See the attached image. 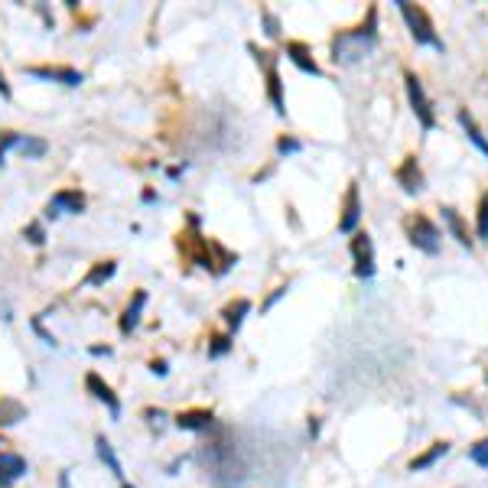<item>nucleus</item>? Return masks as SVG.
<instances>
[{
  "instance_id": "nucleus-1",
  "label": "nucleus",
  "mask_w": 488,
  "mask_h": 488,
  "mask_svg": "<svg viewBox=\"0 0 488 488\" xmlns=\"http://www.w3.org/2000/svg\"><path fill=\"white\" fill-rule=\"evenodd\" d=\"M378 10H368V26H361V30H351V33H339L336 40H332V59L339 65H355L361 62L365 55H372L374 43H378Z\"/></svg>"
},
{
  "instance_id": "nucleus-2",
  "label": "nucleus",
  "mask_w": 488,
  "mask_h": 488,
  "mask_svg": "<svg viewBox=\"0 0 488 488\" xmlns=\"http://www.w3.org/2000/svg\"><path fill=\"white\" fill-rule=\"evenodd\" d=\"M397 7H401L403 20H407V26H410V36L417 40V46H433L436 53H446V43L436 36L433 23H430V17H426L424 7H417V3H407V0H397Z\"/></svg>"
},
{
  "instance_id": "nucleus-3",
  "label": "nucleus",
  "mask_w": 488,
  "mask_h": 488,
  "mask_svg": "<svg viewBox=\"0 0 488 488\" xmlns=\"http://www.w3.org/2000/svg\"><path fill=\"white\" fill-rule=\"evenodd\" d=\"M403 82H407V98H410V107H414V114H417V121H420V128L433 130L436 128V114H433L430 98H426V92H424V82H420L414 72H403Z\"/></svg>"
},
{
  "instance_id": "nucleus-4",
  "label": "nucleus",
  "mask_w": 488,
  "mask_h": 488,
  "mask_svg": "<svg viewBox=\"0 0 488 488\" xmlns=\"http://www.w3.org/2000/svg\"><path fill=\"white\" fill-rule=\"evenodd\" d=\"M410 244L417 251H424V254H439L443 234H439V228L426 215H417V218H410Z\"/></svg>"
},
{
  "instance_id": "nucleus-5",
  "label": "nucleus",
  "mask_w": 488,
  "mask_h": 488,
  "mask_svg": "<svg viewBox=\"0 0 488 488\" xmlns=\"http://www.w3.org/2000/svg\"><path fill=\"white\" fill-rule=\"evenodd\" d=\"M351 257H355V277L358 280H372L374 277V244L368 232H355L351 238Z\"/></svg>"
},
{
  "instance_id": "nucleus-6",
  "label": "nucleus",
  "mask_w": 488,
  "mask_h": 488,
  "mask_svg": "<svg viewBox=\"0 0 488 488\" xmlns=\"http://www.w3.org/2000/svg\"><path fill=\"white\" fill-rule=\"evenodd\" d=\"M82 209H85V195H82V192H72V189H62L53 195L46 215H49V218H59V215H78Z\"/></svg>"
},
{
  "instance_id": "nucleus-7",
  "label": "nucleus",
  "mask_w": 488,
  "mask_h": 488,
  "mask_svg": "<svg viewBox=\"0 0 488 488\" xmlns=\"http://www.w3.org/2000/svg\"><path fill=\"white\" fill-rule=\"evenodd\" d=\"M26 472H30V466H26L23 456H17V453H0V488H10L13 482H20Z\"/></svg>"
},
{
  "instance_id": "nucleus-8",
  "label": "nucleus",
  "mask_w": 488,
  "mask_h": 488,
  "mask_svg": "<svg viewBox=\"0 0 488 488\" xmlns=\"http://www.w3.org/2000/svg\"><path fill=\"white\" fill-rule=\"evenodd\" d=\"M358 218H361V192H358V186L351 182L349 195H345V209H342V218H339V232L351 234L358 228Z\"/></svg>"
},
{
  "instance_id": "nucleus-9",
  "label": "nucleus",
  "mask_w": 488,
  "mask_h": 488,
  "mask_svg": "<svg viewBox=\"0 0 488 488\" xmlns=\"http://www.w3.org/2000/svg\"><path fill=\"white\" fill-rule=\"evenodd\" d=\"M26 75H33V78H46V82H59V85H82L85 82V75L75 72V69H62V65H55V69H26Z\"/></svg>"
},
{
  "instance_id": "nucleus-10",
  "label": "nucleus",
  "mask_w": 488,
  "mask_h": 488,
  "mask_svg": "<svg viewBox=\"0 0 488 488\" xmlns=\"http://www.w3.org/2000/svg\"><path fill=\"white\" fill-rule=\"evenodd\" d=\"M397 182L403 186L407 195H417V192H424V173L417 166V157H407L401 163V170H397Z\"/></svg>"
},
{
  "instance_id": "nucleus-11",
  "label": "nucleus",
  "mask_w": 488,
  "mask_h": 488,
  "mask_svg": "<svg viewBox=\"0 0 488 488\" xmlns=\"http://www.w3.org/2000/svg\"><path fill=\"white\" fill-rule=\"evenodd\" d=\"M85 387H88L92 394H95V397H98L101 403H107V410H111V417H114V420L121 417V401H117V394L111 391V384H105L95 372H92V374L85 378Z\"/></svg>"
},
{
  "instance_id": "nucleus-12",
  "label": "nucleus",
  "mask_w": 488,
  "mask_h": 488,
  "mask_svg": "<svg viewBox=\"0 0 488 488\" xmlns=\"http://www.w3.org/2000/svg\"><path fill=\"white\" fill-rule=\"evenodd\" d=\"M270 53H261L257 55V62L267 65V95H270V101H274V111L277 114H287V107H284V95H280V75H277V65L274 59H267Z\"/></svg>"
},
{
  "instance_id": "nucleus-13",
  "label": "nucleus",
  "mask_w": 488,
  "mask_h": 488,
  "mask_svg": "<svg viewBox=\"0 0 488 488\" xmlns=\"http://www.w3.org/2000/svg\"><path fill=\"white\" fill-rule=\"evenodd\" d=\"M215 420L212 410H205V407H199V410H186V414L176 417V426L180 430H189V433H202V430H209Z\"/></svg>"
},
{
  "instance_id": "nucleus-14",
  "label": "nucleus",
  "mask_w": 488,
  "mask_h": 488,
  "mask_svg": "<svg viewBox=\"0 0 488 488\" xmlns=\"http://www.w3.org/2000/svg\"><path fill=\"white\" fill-rule=\"evenodd\" d=\"M287 59L293 65H297L299 72H306V75H322V69H319L316 65V59H313V55H309V49L303 43H287Z\"/></svg>"
},
{
  "instance_id": "nucleus-15",
  "label": "nucleus",
  "mask_w": 488,
  "mask_h": 488,
  "mask_svg": "<svg viewBox=\"0 0 488 488\" xmlns=\"http://www.w3.org/2000/svg\"><path fill=\"white\" fill-rule=\"evenodd\" d=\"M13 150H17L20 157H26V159H40V157H46L49 143H46L43 137H26V134H17V140H13Z\"/></svg>"
},
{
  "instance_id": "nucleus-16",
  "label": "nucleus",
  "mask_w": 488,
  "mask_h": 488,
  "mask_svg": "<svg viewBox=\"0 0 488 488\" xmlns=\"http://www.w3.org/2000/svg\"><path fill=\"white\" fill-rule=\"evenodd\" d=\"M95 449H98V459H101V462L111 469V476L124 478V466H121V459H117L114 446H111V439H107V436H98V439H95Z\"/></svg>"
},
{
  "instance_id": "nucleus-17",
  "label": "nucleus",
  "mask_w": 488,
  "mask_h": 488,
  "mask_svg": "<svg viewBox=\"0 0 488 488\" xmlns=\"http://www.w3.org/2000/svg\"><path fill=\"white\" fill-rule=\"evenodd\" d=\"M443 222H446V228L453 232V238H456L462 247H469V251H472V238H469V228H466V222L459 218L456 209H449V205H446V209H443Z\"/></svg>"
},
{
  "instance_id": "nucleus-18",
  "label": "nucleus",
  "mask_w": 488,
  "mask_h": 488,
  "mask_svg": "<svg viewBox=\"0 0 488 488\" xmlns=\"http://www.w3.org/2000/svg\"><path fill=\"white\" fill-rule=\"evenodd\" d=\"M449 453V443H433L430 449H426L424 456H417L414 462H410V472H424V469H430V466H436L439 459Z\"/></svg>"
},
{
  "instance_id": "nucleus-19",
  "label": "nucleus",
  "mask_w": 488,
  "mask_h": 488,
  "mask_svg": "<svg viewBox=\"0 0 488 488\" xmlns=\"http://www.w3.org/2000/svg\"><path fill=\"white\" fill-rule=\"evenodd\" d=\"M143 303H147V293H143V290H137V293H134V303H130L128 313H124V319H121V332H134V329H137Z\"/></svg>"
},
{
  "instance_id": "nucleus-20",
  "label": "nucleus",
  "mask_w": 488,
  "mask_h": 488,
  "mask_svg": "<svg viewBox=\"0 0 488 488\" xmlns=\"http://www.w3.org/2000/svg\"><path fill=\"white\" fill-rule=\"evenodd\" d=\"M459 124H462V130H466V134H469V140H472V143H476V147H478V150H482V153H485V157H488V140L482 137V130H478L476 117L469 114V111H459Z\"/></svg>"
},
{
  "instance_id": "nucleus-21",
  "label": "nucleus",
  "mask_w": 488,
  "mask_h": 488,
  "mask_svg": "<svg viewBox=\"0 0 488 488\" xmlns=\"http://www.w3.org/2000/svg\"><path fill=\"white\" fill-rule=\"evenodd\" d=\"M114 261H105V264H95V270L85 277V287H98V284H105V280H111L114 277Z\"/></svg>"
},
{
  "instance_id": "nucleus-22",
  "label": "nucleus",
  "mask_w": 488,
  "mask_h": 488,
  "mask_svg": "<svg viewBox=\"0 0 488 488\" xmlns=\"http://www.w3.org/2000/svg\"><path fill=\"white\" fill-rule=\"evenodd\" d=\"M251 309V303L247 299H238V303H232V306L225 309V319H228V326H232L234 332L241 329V322H244V313Z\"/></svg>"
},
{
  "instance_id": "nucleus-23",
  "label": "nucleus",
  "mask_w": 488,
  "mask_h": 488,
  "mask_svg": "<svg viewBox=\"0 0 488 488\" xmlns=\"http://www.w3.org/2000/svg\"><path fill=\"white\" fill-rule=\"evenodd\" d=\"M23 417H26V410H23L17 401H3V414H0V424L10 426V424H20Z\"/></svg>"
},
{
  "instance_id": "nucleus-24",
  "label": "nucleus",
  "mask_w": 488,
  "mask_h": 488,
  "mask_svg": "<svg viewBox=\"0 0 488 488\" xmlns=\"http://www.w3.org/2000/svg\"><path fill=\"white\" fill-rule=\"evenodd\" d=\"M478 238L488 241V192L478 199Z\"/></svg>"
},
{
  "instance_id": "nucleus-25",
  "label": "nucleus",
  "mask_w": 488,
  "mask_h": 488,
  "mask_svg": "<svg viewBox=\"0 0 488 488\" xmlns=\"http://www.w3.org/2000/svg\"><path fill=\"white\" fill-rule=\"evenodd\" d=\"M469 459L476 462V466H482V469H488V436L482 439V443H476L472 449H469Z\"/></svg>"
},
{
  "instance_id": "nucleus-26",
  "label": "nucleus",
  "mask_w": 488,
  "mask_h": 488,
  "mask_svg": "<svg viewBox=\"0 0 488 488\" xmlns=\"http://www.w3.org/2000/svg\"><path fill=\"white\" fill-rule=\"evenodd\" d=\"M212 342H215V345H212V349H209V355H212V358H222L225 351L232 349V342L225 339V336H218V339H212Z\"/></svg>"
},
{
  "instance_id": "nucleus-27",
  "label": "nucleus",
  "mask_w": 488,
  "mask_h": 488,
  "mask_svg": "<svg viewBox=\"0 0 488 488\" xmlns=\"http://www.w3.org/2000/svg\"><path fill=\"white\" fill-rule=\"evenodd\" d=\"M299 147H303V143H299V140H293V137H280V143H277V150H280V153H297Z\"/></svg>"
},
{
  "instance_id": "nucleus-28",
  "label": "nucleus",
  "mask_w": 488,
  "mask_h": 488,
  "mask_svg": "<svg viewBox=\"0 0 488 488\" xmlns=\"http://www.w3.org/2000/svg\"><path fill=\"white\" fill-rule=\"evenodd\" d=\"M23 234H26V238H30L33 244H43V241H46V234H43V225H30V228H26V232H23Z\"/></svg>"
},
{
  "instance_id": "nucleus-29",
  "label": "nucleus",
  "mask_w": 488,
  "mask_h": 488,
  "mask_svg": "<svg viewBox=\"0 0 488 488\" xmlns=\"http://www.w3.org/2000/svg\"><path fill=\"white\" fill-rule=\"evenodd\" d=\"M150 372L159 374V378H166V372H170V368H166V361H153V365H150Z\"/></svg>"
},
{
  "instance_id": "nucleus-30",
  "label": "nucleus",
  "mask_w": 488,
  "mask_h": 488,
  "mask_svg": "<svg viewBox=\"0 0 488 488\" xmlns=\"http://www.w3.org/2000/svg\"><path fill=\"white\" fill-rule=\"evenodd\" d=\"M264 20H267V36H277V33H280L277 30V20L270 17V13H264Z\"/></svg>"
},
{
  "instance_id": "nucleus-31",
  "label": "nucleus",
  "mask_w": 488,
  "mask_h": 488,
  "mask_svg": "<svg viewBox=\"0 0 488 488\" xmlns=\"http://www.w3.org/2000/svg\"><path fill=\"white\" fill-rule=\"evenodd\" d=\"M0 98H10V85H7V78L0 75Z\"/></svg>"
},
{
  "instance_id": "nucleus-32",
  "label": "nucleus",
  "mask_w": 488,
  "mask_h": 488,
  "mask_svg": "<svg viewBox=\"0 0 488 488\" xmlns=\"http://www.w3.org/2000/svg\"><path fill=\"white\" fill-rule=\"evenodd\" d=\"M92 355H105V358H107V355H111V349H107V345H92Z\"/></svg>"
},
{
  "instance_id": "nucleus-33",
  "label": "nucleus",
  "mask_w": 488,
  "mask_h": 488,
  "mask_svg": "<svg viewBox=\"0 0 488 488\" xmlns=\"http://www.w3.org/2000/svg\"><path fill=\"white\" fill-rule=\"evenodd\" d=\"M121 488H134V485H121Z\"/></svg>"
}]
</instances>
